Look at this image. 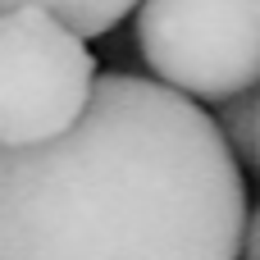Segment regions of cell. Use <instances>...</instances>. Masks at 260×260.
Returning a JSON list of instances; mask_svg holds the SVG:
<instances>
[{"mask_svg": "<svg viewBox=\"0 0 260 260\" xmlns=\"http://www.w3.org/2000/svg\"><path fill=\"white\" fill-rule=\"evenodd\" d=\"M247 183L187 96L96 73L82 119L0 146V260H242Z\"/></svg>", "mask_w": 260, "mask_h": 260, "instance_id": "cell-1", "label": "cell"}, {"mask_svg": "<svg viewBox=\"0 0 260 260\" xmlns=\"http://www.w3.org/2000/svg\"><path fill=\"white\" fill-rule=\"evenodd\" d=\"M137 46L187 101L247 96L260 82V0H142Z\"/></svg>", "mask_w": 260, "mask_h": 260, "instance_id": "cell-2", "label": "cell"}, {"mask_svg": "<svg viewBox=\"0 0 260 260\" xmlns=\"http://www.w3.org/2000/svg\"><path fill=\"white\" fill-rule=\"evenodd\" d=\"M96 87V59L78 32L41 9L0 14V146H37L69 133Z\"/></svg>", "mask_w": 260, "mask_h": 260, "instance_id": "cell-3", "label": "cell"}, {"mask_svg": "<svg viewBox=\"0 0 260 260\" xmlns=\"http://www.w3.org/2000/svg\"><path fill=\"white\" fill-rule=\"evenodd\" d=\"M133 5H137V0H0V14L41 9V14L59 18L69 32H78V37L87 41V37H105L110 27H119Z\"/></svg>", "mask_w": 260, "mask_h": 260, "instance_id": "cell-4", "label": "cell"}, {"mask_svg": "<svg viewBox=\"0 0 260 260\" xmlns=\"http://www.w3.org/2000/svg\"><path fill=\"white\" fill-rule=\"evenodd\" d=\"M219 137H224V146L233 151V160H247V165H256L260 160V96H233L224 110H219Z\"/></svg>", "mask_w": 260, "mask_h": 260, "instance_id": "cell-5", "label": "cell"}, {"mask_svg": "<svg viewBox=\"0 0 260 260\" xmlns=\"http://www.w3.org/2000/svg\"><path fill=\"white\" fill-rule=\"evenodd\" d=\"M242 260H260V206L247 210V229H242Z\"/></svg>", "mask_w": 260, "mask_h": 260, "instance_id": "cell-6", "label": "cell"}, {"mask_svg": "<svg viewBox=\"0 0 260 260\" xmlns=\"http://www.w3.org/2000/svg\"><path fill=\"white\" fill-rule=\"evenodd\" d=\"M256 165H260V160H256Z\"/></svg>", "mask_w": 260, "mask_h": 260, "instance_id": "cell-7", "label": "cell"}]
</instances>
